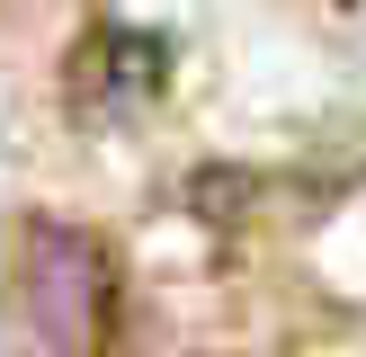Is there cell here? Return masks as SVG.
<instances>
[{
  "label": "cell",
  "instance_id": "cell-2",
  "mask_svg": "<svg viewBox=\"0 0 366 357\" xmlns=\"http://www.w3.org/2000/svg\"><path fill=\"white\" fill-rule=\"evenodd\" d=\"M161 81H170V45H161V36L99 27L81 54H71V116L125 125V116H143V107L161 99Z\"/></svg>",
  "mask_w": 366,
  "mask_h": 357
},
{
  "label": "cell",
  "instance_id": "cell-1",
  "mask_svg": "<svg viewBox=\"0 0 366 357\" xmlns=\"http://www.w3.org/2000/svg\"><path fill=\"white\" fill-rule=\"evenodd\" d=\"M27 313L54 357H99L107 313H117V268L81 223H36L27 232Z\"/></svg>",
  "mask_w": 366,
  "mask_h": 357
}]
</instances>
